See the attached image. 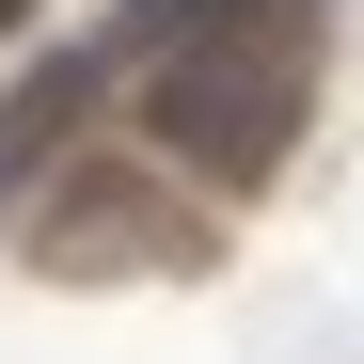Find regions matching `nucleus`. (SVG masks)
<instances>
[{
    "instance_id": "nucleus-1",
    "label": "nucleus",
    "mask_w": 364,
    "mask_h": 364,
    "mask_svg": "<svg viewBox=\"0 0 364 364\" xmlns=\"http://www.w3.org/2000/svg\"><path fill=\"white\" fill-rule=\"evenodd\" d=\"M301 111H317V0H269L143 64V159L191 191H269L301 159Z\"/></svg>"
},
{
    "instance_id": "nucleus-5",
    "label": "nucleus",
    "mask_w": 364,
    "mask_h": 364,
    "mask_svg": "<svg viewBox=\"0 0 364 364\" xmlns=\"http://www.w3.org/2000/svg\"><path fill=\"white\" fill-rule=\"evenodd\" d=\"M16 32H32V0H0V48H16Z\"/></svg>"
},
{
    "instance_id": "nucleus-3",
    "label": "nucleus",
    "mask_w": 364,
    "mask_h": 364,
    "mask_svg": "<svg viewBox=\"0 0 364 364\" xmlns=\"http://www.w3.org/2000/svg\"><path fill=\"white\" fill-rule=\"evenodd\" d=\"M95 95H111V48H48V64L0 95V191H32V174L95 127Z\"/></svg>"
},
{
    "instance_id": "nucleus-2",
    "label": "nucleus",
    "mask_w": 364,
    "mask_h": 364,
    "mask_svg": "<svg viewBox=\"0 0 364 364\" xmlns=\"http://www.w3.org/2000/svg\"><path fill=\"white\" fill-rule=\"evenodd\" d=\"M143 254H191V222L143 174H64L48 191V269H143Z\"/></svg>"
},
{
    "instance_id": "nucleus-4",
    "label": "nucleus",
    "mask_w": 364,
    "mask_h": 364,
    "mask_svg": "<svg viewBox=\"0 0 364 364\" xmlns=\"http://www.w3.org/2000/svg\"><path fill=\"white\" fill-rule=\"evenodd\" d=\"M237 16H269V0H127V64H159V48H191V32H237Z\"/></svg>"
}]
</instances>
